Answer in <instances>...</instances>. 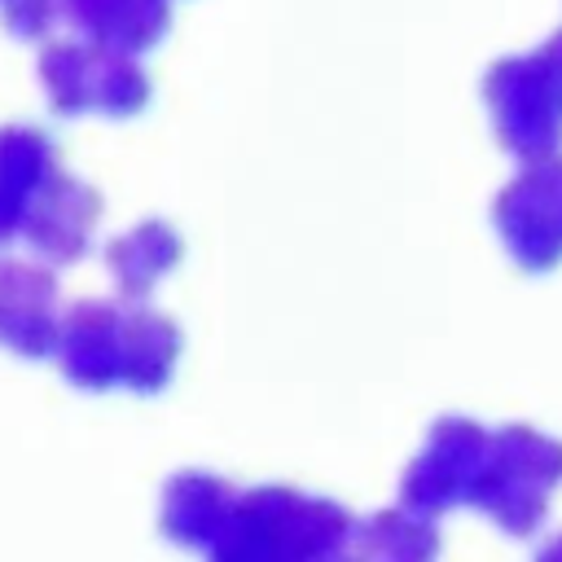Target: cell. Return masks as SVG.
<instances>
[{"label": "cell", "mask_w": 562, "mask_h": 562, "mask_svg": "<svg viewBox=\"0 0 562 562\" xmlns=\"http://www.w3.org/2000/svg\"><path fill=\"white\" fill-rule=\"evenodd\" d=\"M180 259V237L167 224H140L127 237H119L110 246V272L114 285L132 299H140L162 272H171Z\"/></svg>", "instance_id": "13"}, {"label": "cell", "mask_w": 562, "mask_h": 562, "mask_svg": "<svg viewBox=\"0 0 562 562\" xmlns=\"http://www.w3.org/2000/svg\"><path fill=\"white\" fill-rule=\"evenodd\" d=\"M57 9H61V0H0L4 26H9L13 35H22V40H40V35L53 26Z\"/></svg>", "instance_id": "15"}, {"label": "cell", "mask_w": 562, "mask_h": 562, "mask_svg": "<svg viewBox=\"0 0 562 562\" xmlns=\"http://www.w3.org/2000/svg\"><path fill=\"white\" fill-rule=\"evenodd\" d=\"M233 487L220 483L215 474H176L167 483V496H162V527L171 540L180 544H193V549H206L220 540L228 514H233Z\"/></svg>", "instance_id": "11"}, {"label": "cell", "mask_w": 562, "mask_h": 562, "mask_svg": "<svg viewBox=\"0 0 562 562\" xmlns=\"http://www.w3.org/2000/svg\"><path fill=\"white\" fill-rule=\"evenodd\" d=\"M487 105L505 149L522 158H544L562 140V88L544 57H514L487 75Z\"/></svg>", "instance_id": "5"}, {"label": "cell", "mask_w": 562, "mask_h": 562, "mask_svg": "<svg viewBox=\"0 0 562 562\" xmlns=\"http://www.w3.org/2000/svg\"><path fill=\"white\" fill-rule=\"evenodd\" d=\"M400 527V514H378L373 522H364V540H360V549L364 553H391V558H408V553H435V536H430V527L426 522H417V518H408L404 522V531H395Z\"/></svg>", "instance_id": "14"}, {"label": "cell", "mask_w": 562, "mask_h": 562, "mask_svg": "<svg viewBox=\"0 0 562 562\" xmlns=\"http://www.w3.org/2000/svg\"><path fill=\"white\" fill-rule=\"evenodd\" d=\"M44 88L61 114L101 110V114H132L145 105L149 83L132 53L110 44H53L40 61Z\"/></svg>", "instance_id": "4"}, {"label": "cell", "mask_w": 562, "mask_h": 562, "mask_svg": "<svg viewBox=\"0 0 562 562\" xmlns=\"http://www.w3.org/2000/svg\"><path fill=\"white\" fill-rule=\"evenodd\" d=\"M496 228L509 255L531 272L562 259V158H531V167L501 193Z\"/></svg>", "instance_id": "6"}, {"label": "cell", "mask_w": 562, "mask_h": 562, "mask_svg": "<svg viewBox=\"0 0 562 562\" xmlns=\"http://www.w3.org/2000/svg\"><path fill=\"white\" fill-rule=\"evenodd\" d=\"M61 9L83 40L123 53H140L167 31V0H61Z\"/></svg>", "instance_id": "12"}, {"label": "cell", "mask_w": 562, "mask_h": 562, "mask_svg": "<svg viewBox=\"0 0 562 562\" xmlns=\"http://www.w3.org/2000/svg\"><path fill=\"white\" fill-rule=\"evenodd\" d=\"M53 351L79 386L105 391L123 382L132 391H158L171 378L180 334L162 312L92 299L66 312Z\"/></svg>", "instance_id": "1"}, {"label": "cell", "mask_w": 562, "mask_h": 562, "mask_svg": "<svg viewBox=\"0 0 562 562\" xmlns=\"http://www.w3.org/2000/svg\"><path fill=\"white\" fill-rule=\"evenodd\" d=\"M57 281L35 268L4 259L0 263V342L22 356H48L57 347Z\"/></svg>", "instance_id": "8"}, {"label": "cell", "mask_w": 562, "mask_h": 562, "mask_svg": "<svg viewBox=\"0 0 562 562\" xmlns=\"http://www.w3.org/2000/svg\"><path fill=\"white\" fill-rule=\"evenodd\" d=\"M487 430H479L465 417H448L430 443L422 448V457L408 465L404 474V501L413 514H443L461 501H470L474 479L483 470L487 457Z\"/></svg>", "instance_id": "7"}, {"label": "cell", "mask_w": 562, "mask_h": 562, "mask_svg": "<svg viewBox=\"0 0 562 562\" xmlns=\"http://www.w3.org/2000/svg\"><path fill=\"white\" fill-rule=\"evenodd\" d=\"M97 211H101V198L88 184H79V180H70V176L57 171L40 189V198H35L26 224H22V237L31 241V250L40 259H48V263H75L83 255L88 237H92Z\"/></svg>", "instance_id": "9"}, {"label": "cell", "mask_w": 562, "mask_h": 562, "mask_svg": "<svg viewBox=\"0 0 562 562\" xmlns=\"http://www.w3.org/2000/svg\"><path fill=\"white\" fill-rule=\"evenodd\" d=\"M351 522L338 505L290 487H259L233 501V514L211 544L215 558H325L338 553Z\"/></svg>", "instance_id": "2"}, {"label": "cell", "mask_w": 562, "mask_h": 562, "mask_svg": "<svg viewBox=\"0 0 562 562\" xmlns=\"http://www.w3.org/2000/svg\"><path fill=\"white\" fill-rule=\"evenodd\" d=\"M57 176V149L35 127H0V246L22 233L40 189Z\"/></svg>", "instance_id": "10"}, {"label": "cell", "mask_w": 562, "mask_h": 562, "mask_svg": "<svg viewBox=\"0 0 562 562\" xmlns=\"http://www.w3.org/2000/svg\"><path fill=\"white\" fill-rule=\"evenodd\" d=\"M558 483H562V443L527 426H509L487 439V457L470 501L483 505L505 531H531L544 518L549 492Z\"/></svg>", "instance_id": "3"}]
</instances>
